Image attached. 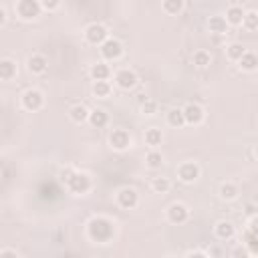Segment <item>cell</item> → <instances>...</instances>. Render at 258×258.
Instances as JSON below:
<instances>
[{"mask_svg": "<svg viewBox=\"0 0 258 258\" xmlns=\"http://www.w3.org/2000/svg\"><path fill=\"white\" fill-rule=\"evenodd\" d=\"M238 194H240V189H238V185H236L234 181H222L220 187H218V196H220L222 200H226V202L236 200Z\"/></svg>", "mask_w": 258, "mask_h": 258, "instance_id": "22", "label": "cell"}, {"mask_svg": "<svg viewBox=\"0 0 258 258\" xmlns=\"http://www.w3.org/2000/svg\"><path fill=\"white\" fill-rule=\"evenodd\" d=\"M214 236L222 242H228L236 236V226L230 222V220H218L214 224Z\"/></svg>", "mask_w": 258, "mask_h": 258, "instance_id": "14", "label": "cell"}, {"mask_svg": "<svg viewBox=\"0 0 258 258\" xmlns=\"http://www.w3.org/2000/svg\"><path fill=\"white\" fill-rule=\"evenodd\" d=\"M248 230H252V232H256V234H258V214H256V216H252V218L248 220Z\"/></svg>", "mask_w": 258, "mask_h": 258, "instance_id": "37", "label": "cell"}, {"mask_svg": "<svg viewBox=\"0 0 258 258\" xmlns=\"http://www.w3.org/2000/svg\"><path fill=\"white\" fill-rule=\"evenodd\" d=\"M67 115H69V119H71L73 123L81 125V123H87V121H89L91 109H89L85 103H75V105H71V107H69Z\"/></svg>", "mask_w": 258, "mask_h": 258, "instance_id": "15", "label": "cell"}, {"mask_svg": "<svg viewBox=\"0 0 258 258\" xmlns=\"http://www.w3.org/2000/svg\"><path fill=\"white\" fill-rule=\"evenodd\" d=\"M185 256H202V258H208L210 256V250H189Z\"/></svg>", "mask_w": 258, "mask_h": 258, "instance_id": "39", "label": "cell"}, {"mask_svg": "<svg viewBox=\"0 0 258 258\" xmlns=\"http://www.w3.org/2000/svg\"><path fill=\"white\" fill-rule=\"evenodd\" d=\"M167 220L171 222V224H183V222H187V218H189V208L185 206V204H181V202H173L169 208H167Z\"/></svg>", "mask_w": 258, "mask_h": 258, "instance_id": "12", "label": "cell"}, {"mask_svg": "<svg viewBox=\"0 0 258 258\" xmlns=\"http://www.w3.org/2000/svg\"><path fill=\"white\" fill-rule=\"evenodd\" d=\"M40 4H42V10H46V12H54V10L60 8L62 0H40Z\"/></svg>", "mask_w": 258, "mask_h": 258, "instance_id": "34", "label": "cell"}, {"mask_svg": "<svg viewBox=\"0 0 258 258\" xmlns=\"http://www.w3.org/2000/svg\"><path fill=\"white\" fill-rule=\"evenodd\" d=\"M244 244L248 246V250H250V256L258 254V234H256V232H252V230H246V232H244Z\"/></svg>", "mask_w": 258, "mask_h": 258, "instance_id": "32", "label": "cell"}, {"mask_svg": "<svg viewBox=\"0 0 258 258\" xmlns=\"http://www.w3.org/2000/svg\"><path fill=\"white\" fill-rule=\"evenodd\" d=\"M16 73H18V67H16V60H12V58H2L0 60V79L2 81H12L14 77H16Z\"/></svg>", "mask_w": 258, "mask_h": 258, "instance_id": "20", "label": "cell"}, {"mask_svg": "<svg viewBox=\"0 0 258 258\" xmlns=\"http://www.w3.org/2000/svg\"><path fill=\"white\" fill-rule=\"evenodd\" d=\"M167 125L175 127V129L185 125V117H183V109L181 107H173V109L167 111Z\"/></svg>", "mask_w": 258, "mask_h": 258, "instance_id": "25", "label": "cell"}, {"mask_svg": "<svg viewBox=\"0 0 258 258\" xmlns=\"http://www.w3.org/2000/svg\"><path fill=\"white\" fill-rule=\"evenodd\" d=\"M200 173H202V169L196 161H183L177 165V179L183 183H194L200 177Z\"/></svg>", "mask_w": 258, "mask_h": 258, "instance_id": "11", "label": "cell"}, {"mask_svg": "<svg viewBox=\"0 0 258 258\" xmlns=\"http://www.w3.org/2000/svg\"><path fill=\"white\" fill-rule=\"evenodd\" d=\"M143 141L149 147H157V145L163 143V131L159 127H147L145 133H143Z\"/></svg>", "mask_w": 258, "mask_h": 258, "instance_id": "21", "label": "cell"}, {"mask_svg": "<svg viewBox=\"0 0 258 258\" xmlns=\"http://www.w3.org/2000/svg\"><path fill=\"white\" fill-rule=\"evenodd\" d=\"M181 109H183L185 125H194V127H198V125L204 123V119H206V111H204V107H202L200 103L189 101V103H185Z\"/></svg>", "mask_w": 258, "mask_h": 258, "instance_id": "7", "label": "cell"}, {"mask_svg": "<svg viewBox=\"0 0 258 258\" xmlns=\"http://www.w3.org/2000/svg\"><path fill=\"white\" fill-rule=\"evenodd\" d=\"M75 171H77L75 167H64V169H60V173H58L60 181H62V183H67V181L73 177V173H75Z\"/></svg>", "mask_w": 258, "mask_h": 258, "instance_id": "35", "label": "cell"}, {"mask_svg": "<svg viewBox=\"0 0 258 258\" xmlns=\"http://www.w3.org/2000/svg\"><path fill=\"white\" fill-rule=\"evenodd\" d=\"M89 123H91L93 127L101 129V127H105V125L109 123V113H107L105 109H93L91 115H89Z\"/></svg>", "mask_w": 258, "mask_h": 258, "instance_id": "26", "label": "cell"}, {"mask_svg": "<svg viewBox=\"0 0 258 258\" xmlns=\"http://www.w3.org/2000/svg\"><path fill=\"white\" fill-rule=\"evenodd\" d=\"M242 28H246L248 32L258 30V10H246L244 20H242Z\"/></svg>", "mask_w": 258, "mask_h": 258, "instance_id": "30", "label": "cell"}, {"mask_svg": "<svg viewBox=\"0 0 258 258\" xmlns=\"http://www.w3.org/2000/svg\"><path fill=\"white\" fill-rule=\"evenodd\" d=\"M113 226H115V224H113L109 218H103V216L93 218V220L89 222V228H87L89 238H91L93 242H107V240L113 238V230H115Z\"/></svg>", "mask_w": 258, "mask_h": 258, "instance_id": "1", "label": "cell"}, {"mask_svg": "<svg viewBox=\"0 0 258 258\" xmlns=\"http://www.w3.org/2000/svg\"><path fill=\"white\" fill-rule=\"evenodd\" d=\"M20 105H22V109L32 111V113L34 111H40L44 107V93L38 91V89H34V87H30V89H26L20 95Z\"/></svg>", "mask_w": 258, "mask_h": 258, "instance_id": "3", "label": "cell"}, {"mask_svg": "<svg viewBox=\"0 0 258 258\" xmlns=\"http://www.w3.org/2000/svg\"><path fill=\"white\" fill-rule=\"evenodd\" d=\"M85 40L89 44H95V46H101L111 34H109V28L103 24V22H91L85 26V32H83Z\"/></svg>", "mask_w": 258, "mask_h": 258, "instance_id": "2", "label": "cell"}, {"mask_svg": "<svg viewBox=\"0 0 258 258\" xmlns=\"http://www.w3.org/2000/svg\"><path fill=\"white\" fill-rule=\"evenodd\" d=\"M113 81H115V87H117V89H121V91H131V89L137 85L139 77H137V73H135L133 69L121 67L119 71H115Z\"/></svg>", "mask_w": 258, "mask_h": 258, "instance_id": "6", "label": "cell"}, {"mask_svg": "<svg viewBox=\"0 0 258 258\" xmlns=\"http://www.w3.org/2000/svg\"><path fill=\"white\" fill-rule=\"evenodd\" d=\"M91 91L97 99H107L113 93V85H111V81H93Z\"/></svg>", "mask_w": 258, "mask_h": 258, "instance_id": "24", "label": "cell"}, {"mask_svg": "<svg viewBox=\"0 0 258 258\" xmlns=\"http://www.w3.org/2000/svg\"><path fill=\"white\" fill-rule=\"evenodd\" d=\"M244 52H246V48H244V44H240V42H230V44H226V56H228L230 60H234V62H238Z\"/></svg>", "mask_w": 258, "mask_h": 258, "instance_id": "31", "label": "cell"}, {"mask_svg": "<svg viewBox=\"0 0 258 258\" xmlns=\"http://www.w3.org/2000/svg\"><path fill=\"white\" fill-rule=\"evenodd\" d=\"M26 69L30 75H44L46 69H48V60L44 54L40 52H32L28 58H26Z\"/></svg>", "mask_w": 258, "mask_h": 258, "instance_id": "13", "label": "cell"}, {"mask_svg": "<svg viewBox=\"0 0 258 258\" xmlns=\"http://www.w3.org/2000/svg\"><path fill=\"white\" fill-rule=\"evenodd\" d=\"M228 20H226V16L224 14H212L210 18H208V30L212 32V34H226L228 32Z\"/></svg>", "mask_w": 258, "mask_h": 258, "instance_id": "16", "label": "cell"}, {"mask_svg": "<svg viewBox=\"0 0 258 258\" xmlns=\"http://www.w3.org/2000/svg\"><path fill=\"white\" fill-rule=\"evenodd\" d=\"M6 256H14V258H16V256H20V254H18L16 250H12V248H2V250H0V258H6Z\"/></svg>", "mask_w": 258, "mask_h": 258, "instance_id": "38", "label": "cell"}, {"mask_svg": "<svg viewBox=\"0 0 258 258\" xmlns=\"http://www.w3.org/2000/svg\"><path fill=\"white\" fill-rule=\"evenodd\" d=\"M0 16H2V18H0V26H6V20H8V16H6V6L0 8Z\"/></svg>", "mask_w": 258, "mask_h": 258, "instance_id": "40", "label": "cell"}, {"mask_svg": "<svg viewBox=\"0 0 258 258\" xmlns=\"http://www.w3.org/2000/svg\"><path fill=\"white\" fill-rule=\"evenodd\" d=\"M185 6V0H161V10L169 16H177Z\"/></svg>", "mask_w": 258, "mask_h": 258, "instance_id": "28", "label": "cell"}, {"mask_svg": "<svg viewBox=\"0 0 258 258\" xmlns=\"http://www.w3.org/2000/svg\"><path fill=\"white\" fill-rule=\"evenodd\" d=\"M115 200H117V206L121 208V210H133V208H137V204H139V194H137V189H133V187H121L119 191H117V196H115Z\"/></svg>", "mask_w": 258, "mask_h": 258, "instance_id": "9", "label": "cell"}, {"mask_svg": "<svg viewBox=\"0 0 258 258\" xmlns=\"http://www.w3.org/2000/svg\"><path fill=\"white\" fill-rule=\"evenodd\" d=\"M238 67H240V71H244V73H254V71L258 69V54L252 52V50H246V52L240 56Z\"/></svg>", "mask_w": 258, "mask_h": 258, "instance_id": "19", "label": "cell"}, {"mask_svg": "<svg viewBox=\"0 0 258 258\" xmlns=\"http://www.w3.org/2000/svg\"><path fill=\"white\" fill-rule=\"evenodd\" d=\"M139 111L143 115H155L157 113V101L155 99H149V97H143L139 101Z\"/></svg>", "mask_w": 258, "mask_h": 258, "instance_id": "33", "label": "cell"}, {"mask_svg": "<svg viewBox=\"0 0 258 258\" xmlns=\"http://www.w3.org/2000/svg\"><path fill=\"white\" fill-rule=\"evenodd\" d=\"M64 185L69 187L71 194L83 196V194H87V191L93 187V181H91V175H89V173H85V171H75L73 177H71Z\"/></svg>", "mask_w": 258, "mask_h": 258, "instance_id": "4", "label": "cell"}, {"mask_svg": "<svg viewBox=\"0 0 258 258\" xmlns=\"http://www.w3.org/2000/svg\"><path fill=\"white\" fill-rule=\"evenodd\" d=\"M151 189H153L155 194H167V191L171 189L169 177H165V175H155V177L151 179Z\"/></svg>", "mask_w": 258, "mask_h": 258, "instance_id": "29", "label": "cell"}, {"mask_svg": "<svg viewBox=\"0 0 258 258\" xmlns=\"http://www.w3.org/2000/svg\"><path fill=\"white\" fill-rule=\"evenodd\" d=\"M191 62H194V67H198V69H208V67L212 64V54H210V50H206V48L194 50Z\"/></svg>", "mask_w": 258, "mask_h": 258, "instance_id": "23", "label": "cell"}, {"mask_svg": "<svg viewBox=\"0 0 258 258\" xmlns=\"http://www.w3.org/2000/svg\"><path fill=\"white\" fill-rule=\"evenodd\" d=\"M99 52H101V56H103L107 62H109V60H117V58L123 56V44H121L117 38L109 36V38L99 46Z\"/></svg>", "mask_w": 258, "mask_h": 258, "instance_id": "8", "label": "cell"}, {"mask_svg": "<svg viewBox=\"0 0 258 258\" xmlns=\"http://www.w3.org/2000/svg\"><path fill=\"white\" fill-rule=\"evenodd\" d=\"M244 14H246V10L240 4H232V6L226 8V14L224 16H226V20H228L230 26H242Z\"/></svg>", "mask_w": 258, "mask_h": 258, "instance_id": "17", "label": "cell"}, {"mask_svg": "<svg viewBox=\"0 0 258 258\" xmlns=\"http://www.w3.org/2000/svg\"><path fill=\"white\" fill-rule=\"evenodd\" d=\"M91 77H93V81H109L111 79V67H109V62L107 60H99V62H95L93 67H91Z\"/></svg>", "mask_w": 258, "mask_h": 258, "instance_id": "18", "label": "cell"}, {"mask_svg": "<svg viewBox=\"0 0 258 258\" xmlns=\"http://www.w3.org/2000/svg\"><path fill=\"white\" fill-rule=\"evenodd\" d=\"M109 145H111L113 149H117V151L129 149V147H131V135H129V131L123 129V127L113 129V131L109 133Z\"/></svg>", "mask_w": 258, "mask_h": 258, "instance_id": "10", "label": "cell"}, {"mask_svg": "<svg viewBox=\"0 0 258 258\" xmlns=\"http://www.w3.org/2000/svg\"><path fill=\"white\" fill-rule=\"evenodd\" d=\"M14 10H16V16L18 18H22V20H34L40 14L42 4H40V0H16Z\"/></svg>", "mask_w": 258, "mask_h": 258, "instance_id": "5", "label": "cell"}, {"mask_svg": "<svg viewBox=\"0 0 258 258\" xmlns=\"http://www.w3.org/2000/svg\"><path fill=\"white\" fill-rule=\"evenodd\" d=\"M232 256H234V258H238V256H250V250H248V246L242 242V246H236V248L232 250Z\"/></svg>", "mask_w": 258, "mask_h": 258, "instance_id": "36", "label": "cell"}, {"mask_svg": "<svg viewBox=\"0 0 258 258\" xmlns=\"http://www.w3.org/2000/svg\"><path fill=\"white\" fill-rule=\"evenodd\" d=\"M254 155H256V157H258V143H256V145H254Z\"/></svg>", "mask_w": 258, "mask_h": 258, "instance_id": "41", "label": "cell"}, {"mask_svg": "<svg viewBox=\"0 0 258 258\" xmlns=\"http://www.w3.org/2000/svg\"><path fill=\"white\" fill-rule=\"evenodd\" d=\"M145 165H147L149 169H159V167L163 165V153L157 151V147H151V149L147 151V155H145Z\"/></svg>", "mask_w": 258, "mask_h": 258, "instance_id": "27", "label": "cell"}]
</instances>
